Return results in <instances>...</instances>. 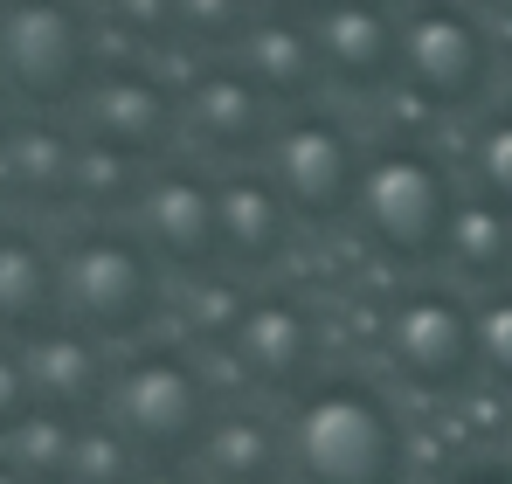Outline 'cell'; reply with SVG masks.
I'll list each match as a JSON object with an SVG mask.
<instances>
[{
    "label": "cell",
    "instance_id": "obj_1",
    "mask_svg": "<svg viewBox=\"0 0 512 484\" xmlns=\"http://www.w3.org/2000/svg\"><path fill=\"white\" fill-rule=\"evenodd\" d=\"M291 464L305 484H402V422L360 381H326L291 415Z\"/></svg>",
    "mask_w": 512,
    "mask_h": 484
},
{
    "label": "cell",
    "instance_id": "obj_2",
    "mask_svg": "<svg viewBox=\"0 0 512 484\" xmlns=\"http://www.w3.org/2000/svg\"><path fill=\"white\" fill-rule=\"evenodd\" d=\"M360 222L367 236L381 242L395 263H423L450 242V222H457V194L443 180V166L416 153V146H395L381 160H367V180H360Z\"/></svg>",
    "mask_w": 512,
    "mask_h": 484
},
{
    "label": "cell",
    "instance_id": "obj_3",
    "mask_svg": "<svg viewBox=\"0 0 512 484\" xmlns=\"http://www.w3.org/2000/svg\"><path fill=\"white\" fill-rule=\"evenodd\" d=\"M360 180H367V166L353 153L346 125L326 118V111L291 118L277 132V146H270V187L305 222H340L346 208H360Z\"/></svg>",
    "mask_w": 512,
    "mask_h": 484
},
{
    "label": "cell",
    "instance_id": "obj_4",
    "mask_svg": "<svg viewBox=\"0 0 512 484\" xmlns=\"http://www.w3.org/2000/svg\"><path fill=\"white\" fill-rule=\"evenodd\" d=\"M485 77H492V42L457 0H423L402 21V83L423 104L464 111L485 90Z\"/></svg>",
    "mask_w": 512,
    "mask_h": 484
},
{
    "label": "cell",
    "instance_id": "obj_5",
    "mask_svg": "<svg viewBox=\"0 0 512 484\" xmlns=\"http://www.w3.org/2000/svg\"><path fill=\"white\" fill-rule=\"evenodd\" d=\"M388 360L409 388L450 395L478 367V312H464L450 291H409L388 312Z\"/></svg>",
    "mask_w": 512,
    "mask_h": 484
},
{
    "label": "cell",
    "instance_id": "obj_6",
    "mask_svg": "<svg viewBox=\"0 0 512 484\" xmlns=\"http://www.w3.org/2000/svg\"><path fill=\"white\" fill-rule=\"evenodd\" d=\"M111 422H118L139 450L180 457L187 443L208 436V395H201V381H194L187 360L146 353V360H132V367L111 381Z\"/></svg>",
    "mask_w": 512,
    "mask_h": 484
},
{
    "label": "cell",
    "instance_id": "obj_7",
    "mask_svg": "<svg viewBox=\"0 0 512 484\" xmlns=\"http://www.w3.org/2000/svg\"><path fill=\"white\" fill-rule=\"evenodd\" d=\"M63 305L90 332H111V339L139 332L153 319V263H146V249L111 236V229L84 236L63 256Z\"/></svg>",
    "mask_w": 512,
    "mask_h": 484
},
{
    "label": "cell",
    "instance_id": "obj_8",
    "mask_svg": "<svg viewBox=\"0 0 512 484\" xmlns=\"http://www.w3.org/2000/svg\"><path fill=\"white\" fill-rule=\"evenodd\" d=\"M0 70L28 97H70L90 70V28L70 0H21L0 28Z\"/></svg>",
    "mask_w": 512,
    "mask_h": 484
},
{
    "label": "cell",
    "instance_id": "obj_9",
    "mask_svg": "<svg viewBox=\"0 0 512 484\" xmlns=\"http://www.w3.org/2000/svg\"><path fill=\"white\" fill-rule=\"evenodd\" d=\"M312 28H319L326 77L353 83V90H374L402 70V21H388L381 0H333Z\"/></svg>",
    "mask_w": 512,
    "mask_h": 484
},
{
    "label": "cell",
    "instance_id": "obj_10",
    "mask_svg": "<svg viewBox=\"0 0 512 484\" xmlns=\"http://www.w3.org/2000/svg\"><path fill=\"white\" fill-rule=\"evenodd\" d=\"M229 339H236L243 374L263 381V388H298L305 367H312V353H319L312 319H305L298 298H256V305H243V319H236Z\"/></svg>",
    "mask_w": 512,
    "mask_h": 484
},
{
    "label": "cell",
    "instance_id": "obj_11",
    "mask_svg": "<svg viewBox=\"0 0 512 484\" xmlns=\"http://www.w3.org/2000/svg\"><path fill=\"white\" fill-rule=\"evenodd\" d=\"M146 242L167 263H215L222 256V222H215V187L201 173H160L146 187Z\"/></svg>",
    "mask_w": 512,
    "mask_h": 484
},
{
    "label": "cell",
    "instance_id": "obj_12",
    "mask_svg": "<svg viewBox=\"0 0 512 484\" xmlns=\"http://www.w3.org/2000/svg\"><path fill=\"white\" fill-rule=\"evenodd\" d=\"M187 125L215 146V153H250L270 132V90L236 63V70H201L187 97Z\"/></svg>",
    "mask_w": 512,
    "mask_h": 484
},
{
    "label": "cell",
    "instance_id": "obj_13",
    "mask_svg": "<svg viewBox=\"0 0 512 484\" xmlns=\"http://www.w3.org/2000/svg\"><path fill=\"white\" fill-rule=\"evenodd\" d=\"M243 70H250L270 97H305L312 83L326 77L319 56V28L298 14H256L243 28Z\"/></svg>",
    "mask_w": 512,
    "mask_h": 484
},
{
    "label": "cell",
    "instance_id": "obj_14",
    "mask_svg": "<svg viewBox=\"0 0 512 484\" xmlns=\"http://www.w3.org/2000/svg\"><path fill=\"white\" fill-rule=\"evenodd\" d=\"M90 125L104 153H160L173 132V104L153 77H104L90 90Z\"/></svg>",
    "mask_w": 512,
    "mask_h": 484
},
{
    "label": "cell",
    "instance_id": "obj_15",
    "mask_svg": "<svg viewBox=\"0 0 512 484\" xmlns=\"http://www.w3.org/2000/svg\"><path fill=\"white\" fill-rule=\"evenodd\" d=\"M215 222H222V256L236 263H270L284 249V229H291V208L270 180L256 173H236L215 187Z\"/></svg>",
    "mask_w": 512,
    "mask_h": 484
},
{
    "label": "cell",
    "instance_id": "obj_16",
    "mask_svg": "<svg viewBox=\"0 0 512 484\" xmlns=\"http://www.w3.org/2000/svg\"><path fill=\"white\" fill-rule=\"evenodd\" d=\"M443 249H450V263L464 277L492 284V277L512 270V215L492 208V201H457V222H450V242Z\"/></svg>",
    "mask_w": 512,
    "mask_h": 484
},
{
    "label": "cell",
    "instance_id": "obj_17",
    "mask_svg": "<svg viewBox=\"0 0 512 484\" xmlns=\"http://www.w3.org/2000/svg\"><path fill=\"white\" fill-rule=\"evenodd\" d=\"M28 381L63 408H90L104 395V360L90 353L84 339H42L35 360H28Z\"/></svg>",
    "mask_w": 512,
    "mask_h": 484
},
{
    "label": "cell",
    "instance_id": "obj_18",
    "mask_svg": "<svg viewBox=\"0 0 512 484\" xmlns=\"http://www.w3.org/2000/svg\"><path fill=\"white\" fill-rule=\"evenodd\" d=\"M49 312V270L21 236L0 242V319L7 325H42Z\"/></svg>",
    "mask_w": 512,
    "mask_h": 484
},
{
    "label": "cell",
    "instance_id": "obj_19",
    "mask_svg": "<svg viewBox=\"0 0 512 484\" xmlns=\"http://www.w3.org/2000/svg\"><path fill=\"white\" fill-rule=\"evenodd\" d=\"M478 201L506 208L512 215V111H492L485 132H478Z\"/></svg>",
    "mask_w": 512,
    "mask_h": 484
},
{
    "label": "cell",
    "instance_id": "obj_20",
    "mask_svg": "<svg viewBox=\"0 0 512 484\" xmlns=\"http://www.w3.org/2000/svg\"><path fill=\"white\" fill-rule=\"evenodd\" d=\"M250 21V0H173V28H187L194 42H243Z\"/></svg>",
    "mask_w": 512,
    "mask_h": 484
},
{
    "label": "cell",
    "instance_id": "obj_21",
    "mask_svg": "<svg viewBox=\"0 0 512 484\" xmlns=\"http://www.w3.org/2000/svg\"><path fill=\"white\" fill-rule=\"evenodd\" d=\"M478 367L499 388H512V291L485 298V312H478Z\"/></svg>",
    "mask_w": 512,
    "mask_h": 484
},
{
    "label": "cell",
    "instance_id": "obj_22",
    "mask_svg": "<svg viewBox=\"0 0 512 484\" xmlns=\"http://www.w3.org/2000/svg\"><path fill=\"white\" fill-rule=\"evenodd\" d=\"M215 457H222V478H263V464H270V443L256 436L250 422H229L222 436H215Z\"/></svg>",
    "mask_w": 512,
    "mask_h": 484
},
{
    "label": "cell",
    "instance_id": "obj_23",
    "mask_svg": "<svg viewBox=\"0 0 512 484\" xmlns=\"http://www.w3.org/2000/svg\"><path fill=\"white\" fill-rule=\"evenodd\" d=\"M118 14H132V28H173V0H118Z\"/></svg>",
    "mask_w": 512,
    "mask_h": 484
},
{
    "label": "cell",
    "instance_id": "obj_24",
    "mask_svg": "<svg viewBox=\"0 0 512 484\" xmlns=\"http://www.w3.org/2000/svg\"><path fill=\"white\" fill-rule=\"evenodd\" d=\"M326 7H333V0H270V14H298V21H305V14H326Z\"/></svg>",
    "mask_w": 512,
    "mask_h": 484
},
{
    "label": "cell",
    "instance_id": "obj_25",
    "mask_svg": "<svg viewBox=\"0 0 512 484\" xmlns=\"http://www.w3.org/2000/svg\"><path fill=\"white\" fill-rule=\"evenodd\" d=\"M457 484H512L506 471H471V478H457Z\"/></svg>",
    "mask_w": 512,
    "mask_h": 484
},
{
    "label": "cell",
    "instance_id": "obj_26",
    "mask_svg": "<svg viewBox=\"0 0 512 484\" xmlns=\"http://www.w3.org/2000/svg\"><path fill=\"white\" fill-rule=\"evenodd\" d=\"M146 484H180V478H146Z\"/></svg>",
    "mask_w": 512,
    "mask_h": 484
}]
</instances>
